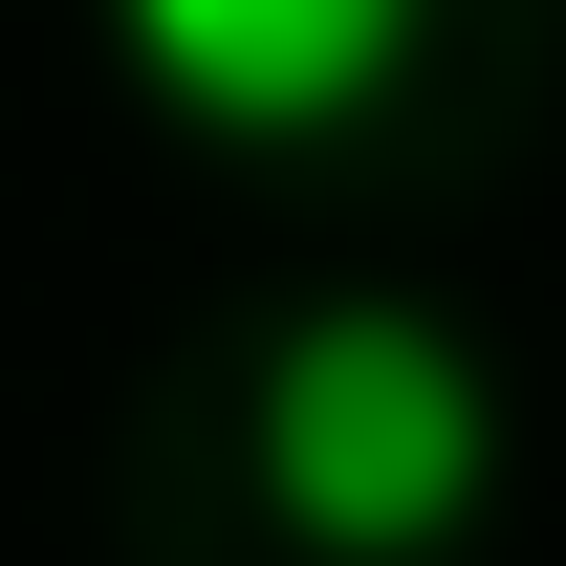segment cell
Instances as JSON below:
<instances>
[{
  "mask_svg": "<svg viewBox=\"0 0 566 566\" xmlns=\"http://www.w3.org/2000/svg\"><path fill=\"white\" fill-rule=\"evenodd\" d=\"M262 501L327 566L480 545L501 523V370H480V327H436V305H392V283L305 305V327L262 349Z\"/></svg>",
  "mask_w": 566,
  "mask_h": 566,
  "instance_id": "1",
  "label": "cell"
},
{
  "mask_svg": "<svg viewBox=\"0 0 566 566\" xmlns=\"http://www.w3.org/2000/svg\"><path fill=\"white\" fill-rule=\"evenodd\" d=\"M87 22H109L132 109L197 132V153H327L436 44V0H87Z\"/></svg>",
  "mask_w": 566,
  "mask_h": 566,
  "instance_id": "2",
  "label": "cell"
}]
</instances>
